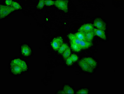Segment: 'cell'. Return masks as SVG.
Returning a JSON list of instances; mask_svg holds the SVG:
<instances>
[{"label": "cell", "mask_w": 124, "mask_h": 94, "mask_svg": "<svg viewBox=\"0 0 124 94\" xmlns=\"http://www.w3.org/2000/svg\"><path fill=\"white\" fill-rule=\"evenodd\" d=\"M21 52L22 54L26 56L30 55L31 53V49L28 45H23L21 47Z\"/></svg>", "instance_id": "obj_10"}, {"label": "cell", "mask_w": 124, "mask_h": 94, "mask_svg": "<svg viewBox=\"0 0 124 94\" xmlns=\"http://www.w3.org/2000/svg\"><path fill=\"white\" fill-rule=\"evenodd\" d=\"M89 93V91L87 89H82L78 91L76 93L78 94H87Z\"/></svg>", "instance_id": "obj_23"}, {"label": "cell", "mask_w": 124, "mask_h": 94, "mask_svg": "<svg viewBox=\"0 0 124 94\" xmlns=\"http://www.w3.org/2000/svg\"><path fill=\"white\" fill-rule=\"evenodd\" d=\"M11 6L14 7L16 10V9H22V7L20 5V4L16 2L13 1Z\"/></svg>", "instance_id": "obj_20"}, {"label": "cell", "mask_w": 124, "mask_h": 94, "mask_svg": "<svg viewBox=\"0 0 124 94\" xmlns=\"http://www.w3.org/2000/svg\"><path fill=\"white\" fill-rule=\"evenodd\" d=\"M73 62H75L78 59V57L76 55L72 54L70 57Z\"/></svg>", "instance_id": "obj_24"}, {"label": "cell", "mask_w": 124, "mask_h": 94, "mask_svg": "<svg viewBox=\"0 0 124 94\" xmlns=\"http://www.w3.org/2000/svg\"><path fill=\"white\" fill-rule=\"evenodd\" d=\"M94 26L91 24H84L79 29L78 31L86 34L90 32L93 31Z\"/></svg>", "instance_id": "obj_6"}, {"label": "cell", "mask_w": 124, "mask_h": 94, "mask_svg": "<svg viewBox=\"0 0 124 94\" xmlns=\"http://www.w3.org/2000/svg\"><path fill=\"white\" fill-rule=\"evenodd\" d=\"M73 63V61L71 59L70 57H69L67 59L66 63H67V65H68V66H71V65H72Z\"/></svg>", "instance_id": "obj_25"}, {"label": "cell", "mask_w": 124, "mask_h": 94, "mask_svg": "<svg viewBox=\"0 0 124 94\" xmlns=\"http://www.w3.org/2000/svg\"><path fill=\"white\" fill-rule=\"evenodd\" d=\"M45 5L47 6H51L55 5V1L51 0H45Z\"/></svg>", "instance_id": "obj_22"}, {"label": "cell", "mask_w": 124, "mask_h": 94, "mask_svg": "<svg viewBox=\"0 0 124 94\" xmlns=\"http://www.w3.org/2000/svg\"><path fill=\"white\" fill-rule=\"evenodd\" d=\"M45 5L44 0H40L39 1L37 8L39 9H41Z\"/></svg>", "instance_id": "obj_21"}, {"label": "cell", "mask_w": 124, "mask_h": 94, "mask_svg": "<svg viewBox=\"0 0 124 94\" xmlns=\"http://www.w3.org/2000/svg\"><path fill=\"white\" fill-rule=\"evenodd\" d=\"M79 65L81 68L84 71L92 73L93 71V69L91 67L90 65L85 61L82 59L79 61L78 63Z\"/></svg>", "instance_id": "obj_7"}, {"label": "cell", "mask_w": 124, "mask_h": 94, "mask_svg": "<svg viewBox=\"0 0 124 94\" xmlns=\"http://www.w3.org/2000/svg\"><path fill=\"white\" fill-rule=\"evenodd\" d=\"M63 42L62 38L61 37H57L53 39L51 42V46L54 50L58 51L63 44Z\"/></svg>", "instance_id": "obj_4"}, {"label": "cell", "mask_w": 124, "mask_h": 94, "mask_svg": "<svg viewBox=\"0 0 124 94\" xmlns=\"http://www.w3.org/2000/svg\"><path fill=\"white\" fill-rule=\"evenodd\" d=\"M68 46L67 44L66 43L63 44L58 50L59 53H63L68 48Z\"/></svg>", "instance_id": "obj_17"}, {"label": "cell", "mask_w": 124, "mask_h": 94, "mask_svg": "<svg viewBox=\"0 0 124 94\" xmlns=\"http://www.w3.org/2000/svg\"><path fill=\"white\" fill-rule=\"evenodd\" d=\"M86 63L94 69L96 68L97 63L93 59L91 58H85L82 59Z\"/></svg>", "instance_id": "obj_8"}, {"label": "cell", "mask_w": 124, "mask_h": 94, "mask_svg": "<svg viewBox=\"0 0 124 94\" xmlns=\"http://www.w3.org/2000/svg\"><path fill=\"white\" fill-rule=\"evenodd\" d=\"M93 31L95 35L98 36L99 37L101 38L104 40H105L106 39V37L104 31L94 28Z\"/></svg>", "instance_id": "obj_9"}, {"label": "cell", "mask_w": 124, "mask_h": 94, "mask_svg": "<svg viewBox=\"0 0 124 94\" xmlns=\"http://www.w3.org/2000/svg\"><path fill=\"white\" fill-rule=\"evenodd\" d=\"M71 46L72 50L77 52H79L82 49L81 47L79 45L72 42H71Z\"/></svg>", "instance_id": "obj_13"}, {"label": "cell", "mask_w": 124, "mask_h": 94, "mask_svg": "<svg viewBox=\"0 0 124 94\" xmlns=\"http://www.w3.org/2000/svg\"><path fill=\"white\" fill-rule=\"evenodd\" d=\"M68 37L71 42L75 43L81 47L82 49H87L89 48L92 45V42H88L87 41H81L78 39L75 36L74 34H70L68 35Z\"/></svg>", "instance_id": "obj_1"}, {"label": "cell", "mask_w": 124, "mask_h": 94, "mask_svg": "<svg viewBox=\"0 0 124 94\" xmlns=\"http://www.w3.org/2000/svg\"><path fill=\"white\" fill-rule=\"evenodd\" d=\"M63 91L64 92L65 94H74V91L73 89L68 85H65L64 87Z\"/></svg>", "instance_id": "obj_15"}, {"label": "cell", "mask_w": 124, "mask_h": 94, "mask_svg": "<svg viewBox=\"0 0 124 94\" xmlns=\"http://www.w3.org/2000/svg\"><path fill=\"white\" fill-rule=\"evenodd\" d=\"M0 16L1 18L6 17L12 12L16 10L12 6H4L2 5H0Z\"/></svg>", "instance_id": "obj_2"}, {"label": "cell", "mask_w": 124, "mask_h": 94, "mask_svg": "<svg viewBox=\"0 0 124 94\" xmlns=\"http://www.w3.org/2000/svg\"><path fill=\"white\" fill-rule=\"evenodd\" d=\"M93 26L96 27L98 29L105 31L106 29V24L101 19L97 18L93 22Z\"/></svg>", "instance_id": "obj_5"}, {"label": "cell", "mask_w": 124, "mask_h": 94, "mask_svg": "<svg viewBox=\"0 0 124 94\" xmlns=\"http://www.w3.org/2000/svg\"><path fill=\"white\" fill-rule=\"evenodd\" d=\"M20 66L22 71H25L27 70V66L25 61H22L21 63L20 64Z\"/></svg>", "instance_id": "obj_19"}, {"label": "cell", "mask_w": 124, "mask_h": 94, "mask_svg": "<svg viewBox=\"0 0 124 94\" xmlns=\"http://www.w3.org/2000/svg\"><path fill=\"white\" fill-rule=\"evenodd\" d=\"M74 35L78 39L81 40V41H87L86 40L85 34L83 33L78 31V32L76 33Z\"/></svg>", "instance_id": "obj_14"}, {"label": "cell", "mask_w": 124, "mask_h": 94, "mask_svg": "<svg viewBox=\"0 0 124 94\" xmlns=\"http://www.w3.org/2000/svg\"><path fill=\"white\" fill-rule=\"evenodd\" d=\"M86 41L88 42H92L93 37L95 36L93 31L90 32L85 34Z\"/></svg>", "instance_id": "obj_12"}, {"label": "cell", "mask_w": 124, "mask_h": 94, "mask_svg": "<svg viewBox=\"0 0 124 94\" xmlns=\"http://www.w3.org/2000/svg\"><path fill=\"white\" fill-rule=\"evenodd\" d=\"M55 5L60 9L68 12V0H57L55 1Z\"/></svg>", "instance_id": "obj_3"}, {"label": "cell", "mask_w": 124, "mask_h": 94, "mask_svg": "<svg viewBox=\"0 0 124 94\" xmlns=\"http://www.w3.org/2000/svg\"><path fill=\"white\" fill-rule=\"evenodd\" d=\"M12 2H13V1L11 0H6V4L8 6H11Z\"/></svg>", "instance_id": "obj_26"}, {"label": "cell", "mask_w": 124, "mask_h": 94, "mask_svg": "<svg viewBox=\"0 0 124 94\" xmlns=\"http://www.w3.org/2000/svg\"><path fill=\"white\" fill-rule=\"evenodd\" d=\"M71 55V51L69 47L63 53V57L65 59H67L68 58L70 57Z\"/></svg>", "instance_id": "obj_16"}, {"label": "cell", "mask_w": 124, "mask_h": 94, "mask_svg": "<svg viewBox=\"0 0 124 94\" xmlns=\"http://www.w3.org/2000/svg\"><path fill=\"white\" fill-rule=\"evenodd\" d=\"M22 60L20 59H16L12 61L11 65H19L21 64Z\"/></svg>", "instance_id": "obj_18"}, {"label": "cell", "mask_w": 124, "mask_h": 94, "mask_svg": "<svg viewBox=\"0 0 124 94\" xmlns=\"http://www.w3.org/2000/svg\"><path fill=\"white\" fill-rule=\"evenodd\" d=\"M11 70L12 72L15 74L20 73L22 71L20 66L19 65H11Z\"/></svg>", "instance_id": "obj_11"}]
</instances>
